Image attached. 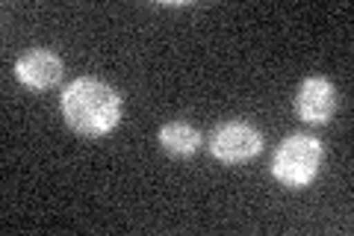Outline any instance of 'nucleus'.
Wrapping results in <instances>:
<instances>
[{
	"mask_svg": "<svg viewBox=\"0 0 354 236\" xmlns=\"http://www.w3.org/2000/svg\"><path fill=\"white\" fill-rule=\"evenodd\" d=\"M59 107L65 125L86 139L106 136L121 118L118 92L97 77H77L74 83H68L59 98Z\"/></svg>",
	"mask_w": 354,
	"mask_h": 236,
	"instance_id": "f257e3e1",
	"label": "nucleus"
},
{
	"mask_svg": "<svg viewBox=\"0 0 354 236\" xmlns=\"http://www.w3.org/2000/svg\"><path fill=\"white\" fill-rule=\"evenodd\" d=\"M322 160H325L322 142L307 136V133H295V136H286L278 145V151H274L272 177L286 189L310 186L316 181L319 168H322Z\"/></svg>",
	"mask_w": 354,
	"mask_h": 236,
	"instance_id": "f03ea898",
	"label": "nucleus"
},
{
	"mask_svg": "<svg viewBox=\"0 0 354 236\" xmlns=\"http://www.w3.org/2000/svg\"><path fill=\"white\" fill-rule=\"evenodd\" d=\"M263 151V133L248 125V121H227V125L216 127L213 139H209V154L225 165H239L254 160Z\"/></svg>",
	"mask_w": 354,
	"mask_h": 236,
	"instance_id": "7ed1b4c3",
	"label": "nucleus"
},
{
	"mask_svg": "<svg viewBox=\"0 0 354 236\" xmlns=\"http://www.w3.org/2000/svg\"><path fill=\"white\" fill-rule=\"evenodd\" d=\"M295 112L307 125H328L337 112V89L328 77H304L295 95Z\"/></svg>",
	"mask_w": 354,
	"mask_h": 236,
	"instance_id": "20e7f679",
	"label": "nucleus"
},
{
	"mask_svg": "<svg viewBox=\"0 0 354 236\" xmlns=\"http://www.w3.org/2000/svg\"><path fill=\"white\" fill-rule=\"evenodd\" d=\"M62 74H65V65L59 60V53L44 51V48L27 51L24 56H18V62H15V77L27 89H36V92L53 89L62 80Z\"/></svg>",
	"mask_w": 354,
	"mask_h": 236,
	"instance_id": "39448f33",
	"label": "nucleus"
},
{
	"mask_svg": "<svg viewBox=\"0 0 354 236\" xmlns=\"http://www.w3.org/2000/svg\"><path fill=\"white\" fill-rule=\"evenodd\" d=\"M160 145L165 154L186 160V156H192L201 148V130H195L186 121H169V125L160 127Z\"/></svg>",
	"mask_w": 354,
	"mask_h": 236,
	"instance_id": "423d86ee",
	"label": "nucleus"
}]
</instances>
